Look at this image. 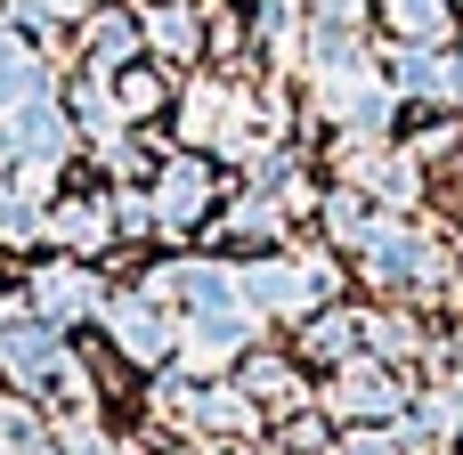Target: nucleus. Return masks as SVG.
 Returning a JSON list of instances; mask_svg holds the SVG:
<instances>
[{
  "label": "nucleus",
  "instance_id": "f257e3e1",
  "mask_svg": "<svg viewBox=\"0 0 463 455\" xmlns=\"http://www.w3.org/2000/svg\"><path fill=\"white\" fill-rule=\"evenodd\" d=\"M399 81L423 90V98H463V65H456V57H407Z\"/></svg>",
  "mask_w": 463,
  "mask_h": 455
},
{
  "label": "nucleus",
  "instance_id": "f03ea898",
  "mask_svg": "<svg viewBox=\"0 0 463 455\" xmlns=\"http://www.w3.org/2000/svg\"><path fill=\"white\" fill-rule=\"evenodd\" d=\"M114 334H122L130 358H155V350H163V318H155L146 301H122V309H114Z\"/></svg>",
  "mask_w": 463,
  "mask_h": 455
},
{
  "label": "nucleus",
  "instance_id": "7ed1b4c3",
  "mask_svg": "<svg viewBox=\"0 0 463 455\" xmlns=\"http://www.w3.org/2000/svg\"><path fill=\"white\" fill-rule=\"evenodd\" d=\"M0 358H8V374H49V366H57L49 334H33V326H8V334H0Z\"/></svg>",
  "mask_w": 463,
  "mask_h": 455
},
{
  "label": "nucleus",
  "instance_id": "20e7f679",
  "mask_svg": "<svg viewBox=\"0 0 463 455\" xmlns=\"http://www.w3.org/2000/svg\"><path fill=\"white\" fill-rule=\"evenodd\" d=\"M203 163H171V179H163V220H195V204H203Z\"/></svg>",
  "mask_w": 463,
  "mask_h": 455
},
{
  "label": "nucleus",
  "instance_id": "39448f33",
  "mask_svg": "<svg viewBox=\"0 0 463 455\" xmlns=\"http://www.w3.org/2000/svg\"><path fill=\"white\" fill-rule=\"evenodd\" d=\"M41 301H49L57 318H73V309H90L98 293H90V277H73V269H49V277H41Z\"/></svg>",
  "mask_w": 463,
  "mask_h": 455
},
{
  "label": "nucleus",
  "instance_id": "423d86ee",
  "mask_svg": "<svg viewBox=\"0 0 463 455\" xmlns=\"http://www.w3.org/2000/svg\"><path fill=\"white\" fill-rule=\"evenodd\" d=\"M391 24L415 33V41H439V33H448V8H439V0H391Z\"/></svg>",
  "mask_w": 463,
  "mask_h": 455
},
{
  "label": "nucleus",
  "instance_id": "0eeeda50",
  "mask_svg": "<svg viewBox=\"0 0 463 455\" xmlns=\"http://www.w3.org/2000/svg\"><path fill=\"white\" fill-rule=\"evenodd\" d=\"M57 236L65 244H106V212L98 204H73V212H57Z\"/></svg>",
  "mask_w": 463,
  "mask_h": 455
},
{
  "label": "nucleus",
  "instance_id": "6e6552de",
  "mask_svg": "<svg viewBox=\"0 0 463 455\" xmlns=\"http://www.w3.org/2000/svg\"><path fill=\"white\" fill-rule=\"evenodd\" d=\"M342 399H350V415H374V407H391V383L358 366V374H342Z\"/></svg>",
  "mask_w": 463,
  "mask_h": 455
},
{
  "label": "nucleus",
  "instance_id": "1a4fd4ad",
  "mask_svg": "<svg viewBox=\"0 0 463 455\" xmlns=\"http://www.w3.org/2000/svg\"><path fill=\"white\" fill-rule=\"evenodd\" d=\"M146 33H155V41L171 49V57H187V49H195V24H187L179 8H155V16H146Z\"/></svg>",
  "mask_w": 463,
  "mask_h": 455
},
{
  "label": "nucleus",
  "instance_id": "9d476101",
  "mask_svg": "<svg viewBox=\"0 0 463 455\" xmlns=\"http://www.w3.org/2000/svg\"><path fill=\"white\" fill-rule=\"evenodd\" d=\"M220 122H228V98H220V90H195V98H187V138H203V130H220Z\"/></svg>",
  "mask_w": 463,
  "mask_h": 455
},
{
  "label": "nucleus",
  "instance_id": "9b49d317",
  "mask_svg": "<svg viewBox=\"0 0 463 455\" xmlns=\"http://www.w3.org/2000/svg\"><path fill=\"white\" fill-rule=\"evenodd\" d=\"M350 342H358V318H326V326H317V350H326V358H342Z\"/></svg>",
  "mask_w": 463,
  "mask_h": 455
},
{
  "label": "nucleus",
  "instance_id": "f8f14e48",
  "mask_svg": "<svg viewBox=\"0 0 463 455\" xmlns=\"http://www.w3.org/2000/svg\"><path fill=\"white\" fill-rule=\"evenodd\" d=\"M122 49H130V24H98V57H106V65H114V57H122Z\"/></svg>",
  "mask_w": 463,
  "mask_h": 455
},
{
  "label": "nucleus",
  "instance_id": "ddd939ff",
  "mask_svg": "<svg viewBox=\"0 0 463 455\" xmlns=\"http://www.w3.org/2000/svg\"><path fill=\"white\" fill-rule=\"evenodd\" d=\"M334 455H391V440H350V448H334Z\"/></svg>",
  "mask_w": 463,
  "mask_h": 455
}]
</instances>
